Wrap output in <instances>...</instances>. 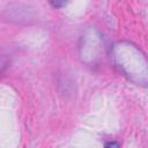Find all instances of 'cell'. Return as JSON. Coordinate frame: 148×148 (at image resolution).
Returning <instances> with one entry per match:
<instances>
[{
    "mask_svg": "<svg viewBox=\"0 0 148 148\" xmlns=\"http://www.w3.org/2000/svg\"><path fill=\"white\" fill-rule=\"evenodd\" d=\"M104 148H120L119 143L116 142V141H110V142H106Z\"/></svg>",
    "mask_w": 148,
    "mask_h": 148,
    "instance_id": "6da1fadb",
    "label": "cell"
}]
</instances>
